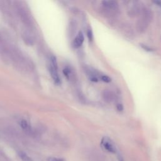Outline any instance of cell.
Returning a JSON list of instances; mask_svg holds the SVG:
<instances>
[{
    "mask_svg": "<svg viewBox=\"0 0 161 161\" xmlns=\"http://www.w3.org/2000/svg\"><path fill=\"white\" fill-rule=\"evenodd\" d=\"M152 13L149 9L142 11L141 16L136 23V28L140 32L144 31L148 26L152 19Z\"/></svg>",
    "mask_w": 161,
    "mask_h": 161,
    "instance_id": "cell-1",
    "label": "cell"
},
{
    "mask_svg": "<svg viewBox=\"0 0 161 161\" xmlns=\"http://www.w3.org/2000/svg\"><path fill=\"white\" fill-rule=\"evenodd\" d=\"M101 145L105 150L109 153H115L117 152L116 148L113 142L108 136H104L102 138L101 141Z\"/></svg>",
    "mask_w": 161,
    "mask_h": 161,
    "instance_id": "cell-2",
    "label": "cell"
},
{
    "mask_svg": "<svg viewBox=\"0 0 161 161\" xmlns=\"http://www.w3.org/2000/svg\"><path fill=\"white\" fill-rule=\"evenodd\" d=\"M50 74L53 79L54 81L57 84H59L60 82V77L58 74L57 72V63L56 60V58L54 56H52L51 57V64L50 67Z\"/></svg>",
    "mask_w": 161,
    "mask_h": 161,
    "instance_id": "cell-3",
    "label": "cell"
},
{
    "mask_svg": "<svg viewBox=\"0 0 161 161\" xmlns=\"http://www.w3.org/2000/svg\"><path fill=\"white\" fill-rule=\"evenodd\" d=\"M131 6L128 8V14L130 16H135L137 14H138L140 13V5L139 4V3L137 1H132L131 2Z\"/></svg>",
    "mask_w": 161,
    "mask_h": 161,
    "instance_id": "cell-4",
    "label": "cell"
},
{
    "mask_svg": "<svg viewBox=\"0 0 161 161\" xmlns=\"http://www.w3.org/2000/svg\"><path fill=\"white\" fill-rule=\"evenodd\" d=\"M103 98L107 103H111L115 99V94L110 90H104L103 92Z\"/></svg>",
    "mask_w": 161,
    "mask_h": 161,
    "instance_id": "cell-5",
    "label": "cell"
},
{
    "mask_svg": "<svg viewBox=\"0 0 161 161\" xmlns=\"http://www.w3.org/2000/svg\"><path fill=\"white\" fill-rule=\"evenodd\" d=\"M102 5L106 9H116L118 7V4L115 1H102Z\"/></svg>",
    "mask_w": 161,
    "mask_h": 161,
    "instance_id": "cell-6",
    "label": "cell"
},
{
    "mask_svg": "<svg viewBox=\"0 0 161 161\" xmlns=\"http://www.w3.org/2000/svg\"><path fill=\"white\" fill-rule=\"evenodd\" d=\"M84 35L82 32H79L73 42V46L75 48H79L84 42Z\"/></svg>",
    "mask_w": 161,
    "mask_h": 161,
    "instance_id": "cell-7",
    "label": "cell"
},
{
    "mask_svg": "<svg viewBox=\"0 0 161 161\" xmlns=\"http://www.w3.org/2000/svg\"><path fill=\"white\" fill-rule=\"evenodd\" d=\"M18 155L22 161H33L32 158L23 152H19Z\"/></svg>",
    "mask_w": 161,
    "mask_h": 161,
    "instance_id": "cell-8",
    "label": "cell"
},
{
    "mask_svg": "<svg viewBox=\"0 0 161 161\" xmlns=\"http://www.w3.org/2000/svg\"><path fill=\"white\" fill-rule=\"evenodd\" d=\"M21 127L25 130H30V126L28 125V123H27V121L26 120H21L19 123Z\"/></svg>",
    "mask_w": 161,
    "mask_h": 161,
    "instance_id": "cell-9",
    "label": "cell"
},
{
    "mask_svg": "<svg viewBox=\"0 0 161 161\" xmlns=\"http://www.w3.org/2000/svg\"><path fill=\"white\" fill-rule=\"evenodd\" d=\"M63 72L65 75V76L68 79H69L70 76H71V70L68 68V67H65L64 70H63Z\"/></svg>",
    "mask_w": 161,
    "mask_h": 161,
    "instance_id": "cell-10",
    "label": "cell"
},
{
    "mask_svg": "<svg viewBox=\"0 0 161 161\" xmlns=\"http://www.w3.org/2000/svg\"><path fill=\"white\" fill-rule=\"evenodd\" d=\"M101 79L103 80V81H104V82H109L111 80V78L109 77V76H108V75H101Z\"/></svg>",
    "mask_w": 161,
    "mask_h": 161,
    "instance_id": "cell-11",
    "label": "cell"
},
{
    "mask_svg": "<svg viewBox=\"0 0 161 161\" xmlns=\"http://www.w3.org/2000/svg\"><path fill=\"white\" fill-rule=\"evenodd\" d=\"M48 161H65V160L62 158H57V157H49L48 158Z\"/></svg>",
    "mask_w": 161,
    "mask_h": 161,
    "instance_id": "cell-12",
    "label": "cell"
},
{
    "mask_svg": "<svg viewBox=\"0 0 161 161\" xmlns=\"http://www.w3.org/2000/svg\"><path fill=\"white\" fill-rule=\"evenodd\" d=\"M87 37H88L89 40L90 41H92L93 35H92V31H91V29H88V30H87Z\"/></svg>",
    "mask_w": 161,
    "mask_h": 161,
    "instance_id": "cell-13",
    "label": "cell"
},
{
    "mask_svg": "<svg viewBox=\"0 0 161 161\" xmlns=\"http://www.w3.org/2000/svg\"><path fill=\"white\" fill-rule=\"evenodd\" d=\"M118 161H124L123 158V157H122V156H121V155H118Z\"/></svg>",
    "mask_w": 161,
    "mask_h": 161,
    "instance_id": "cell-14",
    "label": "cell"
},
{
    "mask_svg": "<svg viewBox=\"0 0 161 161\" xmlns=\"http://www.w3.org/2000/svg\"><path fill=\"white\" fill-rule=\"evenodd\" d=\"M143 48H144L145 50H147V51H150L151 50V48H150L149 47H146L145 45H143Z\"/></svg>",
    "mask_w": 161,
    "mask_h": 161,
    "instance_id": "cell-15",
    "label": "cell"
},
{
    "mask_svg": "<svg viewBox=\"0 0 161 161\" xmlns=\"http://www.w3.org/2000/svg\"><path fill=\"white\" fill-rule=\"evenodd\" d=\"M154 3H157L159 6H160V8H161V2L160 1H155Z\"/></svg>",
    "mask_w": 161,
    "mask_h": 161,
    "instance_id": "cell-16",
    "label": "cell"
}]
</instances>
